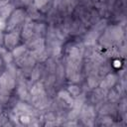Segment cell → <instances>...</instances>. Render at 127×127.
Returning a JSON list of instances; mask_svg holds the SVG:
<instances>
[{"label":"cell","mask_w":127,"mask_h":127,"mask_svg":"<svg viewBox=\"0 0 127 127\" xmlns=\"http://www.w3.org/2000/svg\"><path fill=\"white\" fill-rule=\"evenodd\" d=\"M5 43L7 47H14L18 41V35L16 33H10L6 38H5Z\"/></svg>","instance_id":"cell-1"}]
</instances>
